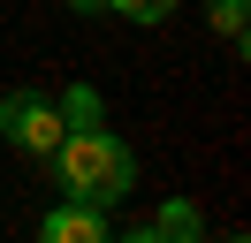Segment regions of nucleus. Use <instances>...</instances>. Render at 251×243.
Segmentation results:
<instances>
[{
	"label": "nucleus",
	"instance_id": "nucleus-2",
	"mask_svg": "<svg viewBox=\"0 0 251 243\" xmlns=\"http://www.w3.org/2000/svg\"><path fill=\"white\" fill-rule=\"evenodd\" d=\"M0 137H8L16 152H31V160H53V145L69 137V122H61V106H53V91L23 84V91L0 99Z\"/></svg>",
	"mask_w": 251,
	"mask_h": 243
},
{
	"label": "nucleus",
	"instance_id": "nucleus-10",
	"mask_svg": "<svg viewBox=\"0 0 251 243\" xmlns=\"http://www.w3.org/2000/svg\"><path fill=\"white\" fill-rule=\"evenodd\" d=\"M228 243H244V236H228Z\"/></svg>",
	"mask_w": 251,
	"mask_h": 243
},
{
	"label": "nucleus",
	"instance_id": "nucleus-3",
	"mask_svg": "<svg viewBox=\"0 0 251 243\" xmlns=\"http://www.w3.org/2000/svg\"><path fill=\"white\" fill-rule=\"evenodd\" d=\"M38 243H114V236H107V213L99 205H76L69 197V205H53L38 220Z\"/></svg>",
	"mask_w": 251,
	"mask_h": 243
},
{
	"label": "nucleus",
	"instance_id": "nucleus-1",
	"mask_svg": "<svg viewBox=\"0 0 251 243\" xmlns=\"http://www.w3.org/2000/svg\"><path fill=\"white\" fill-rule=\"evenodd\" d=\"M53 182H61L76 205H122L129 190H137V152L122 145L114 129H69L61 145H53Z\"/></svg>",
	"mask_w": 251,
	"mask_h": 243
},
{
	"label": "nucleus",
	"instance_id": "nucleus-4",
	"mask_svg": "<svg viewBox=\"0 0 251 243\" xmlns=\"http://www.w3.org/2000/svg\"><path fill=\"white\" fill-rule=\"evenodd\" d=\"M152 236H160V243H205V220H198V205H190V197H168V205H160V220H152Z\"/></svg>",
	"mask_w": 251,
	"mask_h": 243
},
{
	"label": "nucleus",
	"instance_id": "nucleus-7",
	"mask_svg": "<svg viewBox=\"0 0 251 243\" xmlns=\"http://www.w3.org/2000/svg\"><path fill=\"white\" fill-rule=\"evenodd\" d=\"M244 15H251V0H213V30L236 46H244Z\"/></svg>",
	"mask_w": 251,
	"mask_h": 243
},
{
	"label": "nucleus",
	"instance_id": "nucleus-6",
	"mask_svg": "<svg viewBox=\"0 0 251 243\" xmlns=\"http://www.w3.org/2000/svg\"><path fill=\"white\" fill-rule=\"evenodd\" d=\"M107 15H129V23H168L175 0H107Z\"/></svg>",
	"mask_w": 251,
	"mask_h": 243
},
{
	"label": "nucleus",
	"instance_id": "nucleus-5",
	"mask_svg": "<svg viewBox=\"0 0 251 243\" xmlns=\"http://www.w3.org/2000/svg\"><path fill=\"white\" fill-rule=\"evenodd\" d=\"M53 106H61V122H69V129H99V91H92V84H69Z\"/></svg>",
	"mask_w": 251,
	"mask_h": 243
},
{
	"label": "nucleus",
	"instance_id": "nucleus-8",
	"mask_svg": "<svg viewBox=\"0 0 251 243\" xmlns=\"http://www.w3.org/2000/svg\"><path fill=\"white\" fill-rule=\"evenodd\" d=\"M69 8H76V15H107V0H69Z\"/></svg>",
	"mask_w": 251,
	"mask_h": 243
},
{
	"label": "nucleus",
	"instance_id": "nucleus-9",
	"mask_svg": "<svg viewBox=\"0 0 251 243\" xmlns=\"http://www.w3.org/2000/svg\"><path fill=\"white\" fill-rule=\"evenodd\" d=\"M114 243H160V236H152V228H129V236H114Z\"/></svg>",
	"mask_w": 251,
	"mask_h": 243
}]
</instances>
